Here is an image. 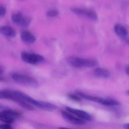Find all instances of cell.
<instances>
[{
	"mask_svg": "<svg viewBox=\"0 0 129 129\" xmlns=\"http://www.w3.org/2000/svg\"><path fill=\"white\" fill-rule=\"evenodd\" d=\"M0 98L13 101L26 110L29 111L34 110V107L30 103L22 99L17 95L16 90L6 89L1 90L0 92Z\"/></svg>",
	"mask_w": 129,
	"mask_h": 129,
	"instance_id": "cell-1",
	"label": "cell"
},
{
	"mask_svg": "<svg viewBox=\"0 0 129 129\" xmlns=\"http://www.w3.org/2000/svg\"><path fill=\"white\" fill-rule=\"evenodd\" d=\"M17 94L25 101L30 104L45 111H52L57 108L56 106L47 102L36 100L26 93L19 90H16Z\"/></svg>",
	"mask_w": 129,
	"mask_h": 129,
	"instance_id": "cell-2",
	"label": "cell"
},
{
	"mask_svg": "<svg viewBox=\"0 0 129 129\" xmlns=\"http://www.w3.org/2000/svg\"><path fill=\"white\" fill-rule=\"evenodd\" d=\"M12 78L15 82L23 86L33 88H36L39 86L37 81L28 75L14 73L12 75Z\"/></svg>",
	"mask_w": 129,
	"mask_h": 129,
	"instance_id": "cell-3",
	"label": "cell"
},
{
	"mask_svg": "<svg viewBox=\"0 0 129 129\" xmlns=\"http://www.w3.org/2000/svg\"><path fill=\"white\" fill-rule=\"evenodd\" d=\"M21 114L19 112L12 110L9 108L1 107L0 119L6 123H12L16 119L20 117Z\"/></svg>",
	"mask_w": 129,
	"mask_h": 129,
	"instance_id": "cell-4",
	"label": "cell"
},
{
	"mask_svg": "<svg viewBox=\"0 0 129 129\" xmlns=\"http://www.w3.org/2000/svg\"><path fill=\"white\" fill-rule=\"evenodd\" d=\"M69 61L72 66L78 68H92L96 66L98 64L97 61L94 59L77 57L70 58Z\"/></svg>",
	"mask_w": 129,
	"mask_h": 129,
	"instance_id": "cell-5",
	"label": "cell"
},
{
	"mask_svg": "<svg viewBox=\"0 0 129 129\" xmlns=\"http://www.w3.org/2000/svg\"><path fill=\"white\" fill-rule=\"evenodd\" d=\"M21 57L24 61L31 64H39L44 60V57L39 54L26 52L22 53Z\"/></svg>",
	"mask_w": 129,
	"mask_h": 129,
	"instance_id": "cell-6",
	"label": "cell"
},
{
	"mask_svg": "<svg viewBox=\"0 0 129 129\" xmlns=\"http://www.w3.org/2000/svg\"><path fill=\"white\" fill-rule=\"evenodd\" d=\"M71 10L73 13L78 15L84 16L94 21L98 20L97 14L93 10L78 7H72Z\"/></svg>",
	"mask_w": 129,
	"mask_h": 129,
	"instance_id": "cell-7",
	"label": "cell"
},
{
	"mask_svg": "<svg viewBox=\"0 0 129 129\" xmlns=\"http://www.w3.org/2000/svg\"><path fill=\"white\" fill-rule=\"evenodd\" d=\"M11 18L13 23L23 27H28L31 21V19L30 17L25 16L20 13L12 14Z\"/></svg>",
	"mask_w": 129,
	"mask_h": 129,
	"instance_id": "cell-8",
	"label": "cell"
},
{
	"mask_svg": "<svg viewBox=\"0 0 129 129\" xmlns=\"http://www.w3.org/2000/svg\"><path fill=\"white\" fill-rule=\"evenodd\" d=\"M61 114L63 118L70 123L78 125H84L86 123L85 121L76 117L68 111H62Z\"/></svg>",
	"mask_w": 129,
	"mask_h": 129,
	"instance_id": "cell-9",
	"label": "cell"
},
{
	"mask_svg": "<svg viewBox=\"0 0 129 129\" xmlns=\"http://www.w3.org/2000/svg\"><path fill=\"white\" fill-rule=\"evenodd\" d=\"M66 111L69 112L70 113L74 115L76 117L85 121H90L92 120V116L89 113L86 112V111H84L83 110L75 109L68 106L66 107Z\"/></svg>",
	"mask_w": 129,
	"mask_h": 129,
	"instance_id": "cell-10",
	"label": "cell"
},
{
	"mask_svg": "<svg viewBox=\"0 0 129 129\" xmlns=\"http://www.w3.org/2000/svg\"><path fill=\"white\" fill-rule=\"evenodd\" d=\"M0 32L3 35L9 37H15L16 35L15 30L12 27L8 25L1 27L0 28Z\"/></svg>",
	"mask_w": 129,
	"mask_h": 129,
	"instance_id": "cell-11",
	"label": "cell"
},
{
	"mask_svg": "<svg viewBox=\"0 0 129 129\" xmlns=\"http://www.w3.org/2000/svg\"><path fill=\"white\" fill-rule=\"evenodd\" d=\"M21 38L22 41L26 43H32L36 40L35 36L30 32L26 31L21 33Z\"/></svg>",
	"mask_w": 129,
	"mask_h": 129,
	"instance_id": "cell-12",
	"label": "cell"
},
{
	"mask_svg": "<svg viewBox=\"0 0 129 129\" xmlns=\"http://www.w3.org/2000/svg\"><path fill=\"white\" fill-rule=\"evenodd\" d=\"M98 103L108 106H116L120 105V103L118 101L114 99L102 97H100V100Z\"/></svg>",
	"mask_w": 129,
	"mask_h": 129,
	"instance_id": "cell-13",
	"label": "cell"
},
{
	"mask_svg": "<svg viewBox=\"0 0 129 129\" xmlns=\"http://www.w3.org/2000/svg\"><path fill=\"white\" fill-rule=\"evenodd\" d=\"M115 33L118 36L124 39L127 36V31L124 26L119 24H117L114 27Z\"/></svg>",
	"mask_w": 129,
	"mask_h": 129,
	"instance_id": "cell-14",
	"label": "cell"
},
{
	"mask_svg": "<svg viewBox=\"0 0 129 129\" xmlns=\"http://www.w3.org/2000/svg\"><path fill=\"white\" fill-rule=\"evenodd\" d=\"M94 73L96 76L102 78H107L110 76L109 72L103 68H96L94 70Z\"/></svg>",
	"mask_w": 129,
	"mask_h": 129,
	"instance_id": "cell-15",
	"label": "cell"
},
{
	"mask_svg": "<svg viewBox=\"0 0 129 129\" xmlns=\"http://www.w3.org/2000/svg\"><path fill=\"white\" fill-rule=\"evenodd\" d=\"M76 93L77 95L79 96L81 98L84 99L89 100V101H92V102H95L97 103L99 102L100 98V97H99V96L90 95H87V94L84 93L80 92V91H77V92H76Z\"/></svg>",
	"mask_w": 129,
	"mask_h": 129,
	"instance_id": "cell-16",
	"label": "cell"
},
{
	"mask_svg": "<svg viewBox=\"0 0 129 129\" xmlns=\"http://www.w3.org/2000/svg\"><path fill=\"white\" fill-rule=\"evenodd\" d=\"M68 96L70 99L72 100L75 102H80L81 101V98L77 95L70 93L68 95Z\"/></svg>",
	"mask_w": 129,
	"mask_h": 129,
	"instance_id": "cell-17",
	"label": "cell"
},
{
	"mask_svg": "<svg viewBox=\"0 0 129 129\" xmlns=\"http://www.w3.org/2000/svg\"><path fill=\"white\" fill-rule=\"evenodd\" d=\"M58 11L56 10H50L47 12V15L50 17H55L58 14Z\"/></svg>",
	"mask_w": 129,
	"mask_h": 129,
	"instance_id": "cell-18",
	"label": "cell"
},
{
	"mask_svg": "<svg viewBox=\"0 0 129 129\" xmlns=\"http://www.w3.org/2000/svg\"><path fill=\"white\" fill-rule=\"evenodd\" d=\"M6 13V9L5 7L1 4L0 5V16L1 17H4Z\"/></svg>",
	"mask_w": 129,
	"mask_h": 129,
	"instance_id": "cell-19",
	"label": "cell"
},
{
	"mask_svg": "<svg viewBox=\"0 0 129 129\" xmlns=\"http://www.w3.org/2000/svg\"><path fill=\"white\" fill-rule=\"evenodd\" d=\"M0 128L1 129H14L10 124L8 123L1 124L0 126Z\"/></svg>",
	"mask_w": 129,
	"mask_h": 129,
	"instance_id": "cell-20",
	"label": "cell"
},
{
	"mask_svg": "<svg viewBox=\"0 0 129 129\" xmlns=\"http://www.w3.org/2000/svg\"><path fill=\"white\" fill-rule=\"evenodd\" d=\"M126 73L127 75L129 76V65L126 67Z\"/></svg>",
	"mask_w": 129,
	"mask_h": 129,
	"instance_id": "cell-21",
	"label": "cell"
},
{
	"mask_svg": "<svg viewBox=\"0 0 129 129\" xmlns=\"http://www.w3.org/2000/svg\"><path fill=\"white\" fill-rule=\"evenodd\" d=\"M123 127L125 129L129 128V123L125 124L124 125Z\"/></svg>",
	"mask_w": 129,
	"mask_h": 129,
	"instance_id": "cell-22",
	"label": "cell"
},
{
	"mask_svg": "<svg viewBox=\"0 0 129 129\" xmlns=\"http://www.w3.org/2000/svg\"><path fill=\"white\" fill-rule=\"evenodd\" d=\"M123 40H124L125 42L129 45V38H125V39H123Z\"/></svg>",
	"mask_w": 129,
	"mask_h": 129,
	"instance_id": "cell-23",
	"label": "cell"
},
{
	"mask_svg": "<svg viewBox=\"0 0 129 129\" xmlns=\"http://www.w3.org/2000/svg\"><path fill=\"white\" fill-rule=\"evenodd\" d=\"M58 129H71V128H67V127H59Z\"/></svg>",
	"mask_w": 129,
	"mask_h": 129,
	"instance_id": "cell-24",
	"label": "cell"
},
{
	"mask_svg": "<svg viewBox=\"0 0 129 129\" xmlns=\"http://www.w3.org/2000/svg\"><path fill=\"white\" fill-rule=\"evenodd\" d=\"M126 93H127V95H129V90L126 91Z\"/></svg>",
	"mask_w": 129,
	"mask_h": 129,
	"instance_id": "cell-25",
	"label": "cell"
},
{
	"mask_svg": "<svg viewBox=\"0 0 129 129\" xmlns=\"http://www.w3.org/2000/svg\"><path fill=\"white\" fill-rule=\"evenodd\" d=\"M129 129V128H128V129Z\"/></svg>",
	"mask_w": 129,
	"mask_h": 129,
	"instance_id": "cell-26",
	"label": "cell"
}]
</instances>
